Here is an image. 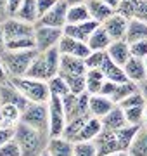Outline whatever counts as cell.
<instances>
[{"label":"cell","mask_w":147,"mask_h":156,"mask_svg":"<svg viewBox=\"0 0 147 156\" xmlns=\"http://www.w3.org/2000/svg\"><path fill=\"white\" fill-rule=\"evenodd\" d=\"M144 127H147V104H145V113H144Z\"/></svg>","instance_id":"680465c9"},{"label":"cell","mask_w":147,"mask_h":156,"mask_svg":"<svg viewBox=\"0 0 147 156\" xmlns=\"http://www.w3.org/2000/svg\"><path fill=\"white\" fill-rule=\"evenodd\" d=\"M0 156H23L21 146L16 140V137H12L11 140H7L5 144L0 147Z\"/></svg>","instance_id":"b9f144b4"},{"label":"cell","mask_w":147,"mask_h":156,"mask_svg":"<svg viewBox=\"0 0 147 156\" xmlns=\"http://www.w3.org/2000/svg\"><path fill=\"white\" fill-rule=\"evenodd\" d=\"M4 26V33H5V38L7 40H12V38H23V37H35V24L31 23H26L19 17H7L4 19L2 23Z\"/></svg>","instance_id":"ba28073f"},{"label":"cell","mask_w":147,"mask_h":156,"mask_svg":"<svg viewBox=\"0 0 147 156\" xmlns=\"http://www.w3.org/2000/svg\"><path fill=\"white\" fill-rule=\"evenodd\" d=\"M108 57V50H92L90 54L85 57V66L88 68H101L102 62Z\"/></svg>","instance_id":"ab89813d"},{"label":"cell","mask_w":147,"mask_h":156,"mask_svg":"<svg viewBox=\"0 0 147 156\" xmlns=\"http://www.w3.org/2000/svg\"><path fill=\"white\" fill-rule=\"evenodd\" d=\"M97 146L94 140H78L74 142V156H95Z\"/></svg>","instance_id":"f35d334b"},{"label":"cell","mask_w":147,"mask_h":156,"mask_svg":"<svg viewBox=\"0 0 147 156\" xmlns=\"http://www.w3.org/2000/svg\"><path fill=\"white\" fill-rule=\"evenodd\" d=\"M92 19L90 12H88V7L85 4H74V5L68 7V23H83ZM66 23V24H68Z\"/></svg>","instance_id":"d6a6232c"},{"label":"cell","mask_w":147,"mask_h":156,"mask_svg":"<svg viewBox=\"0 0 147 156\" xmlns=\"http://www.w3.org/2000/svg\"><path fill=\"white\" fill-rule=\"evenodd\" d=\"M128 154L133 156H147V127L142 125L138 128V132L133 137V142H132L130 149H128Z\"/></svg>","instance_id":"f546056e"},{"label":"cell","mask_w":147,"mask_h":156,"mask_svg":"<svg viewBox=\"0 0 147 156\" xmlns=\"http://www.w3.org/2000/svg\"><path fill=\"white\" fill-rule=\"evenodd\" d=\"M24 0H9V17L11 16H16L17 9L21 7V4H23Z\"/></svg>","instance_id":"681fc988"},{"label":"cell","mask_w":147,"mask_h":156,"mask_svg":"<svg viewBox=\"0 0 147 156\" xmlns=\"http://www.w3.org/2000/svg\"><path fill=\"white\" fill-rule=\"evenodd\" d=\"M68 7L69 4L66 0H59L56 5L49 12L40 16L36 24H45V26H56V28H64L68 23Z\"/></svg>","instance_id":"9c48e42d"},{"label":"cell","mask_w":147,"mask_h":156,"mask_svg":"<svg viewBox=\"0 0 147 156\" xmlns=\"http://www.w3.org/2000/svg\"><path fill=\"white\" fill-rule=\"evenodd\" d=\"M62 99V108H64V113H66V118L68 120H73V118L80 116L81 111H80V101H78V94L74 92H69L66 94Z\"/></svg>","instance_id":"4dcf8cb0"},{"label":"cell","mask_w":147,"mask_h":156,"mask_svg":"<svg viewBox=\"0 0 147 156\" xmlns=\"http://www.w3.org/2000/svg\"><path fill=\"white\" fill-rule=\"evenodd\" d=\"M116 87H118V83L116 82H113V80H104V83H102V89L99 94H104V95H108V97H111V95L114 94V90H116Z\"/></svg>","instance_id":"7dc6e473"},{"label":"cell","mask_w":147,"mask_h":156,"mask_svg":"<svg viewBox=\"0 0 147 156\" xmlns=\"http://www.w3.org/2000/svg\"><path fill=\"white\" fill-rule=\"evenodd\" d=\"M2 104H14V106H17L23 111V109H26L31 104V101L17 89L16 85L11 82V78H9L7 82L0 83V106Z\"/></svg>","instance_id":"52a82bcc"},{"label":"cell","mask_w":147,"mask_h":156,"mask_svg":"<svg viewBox=\"0 0 147 156\" xmlns=\"http://www.w3.org/2000/svg\"><path fill=\"white\" fill-rule=\"evenodd\" d=\"M108 56L111 57L114 62L125 66L126 61L132 57L130 44H128L126 40H113V44L109 45V49H108Z\"/></svg>","instance_id":"ac0fdd59"},{"label":"cell","mask_w":147,"mask_h":156,"mask_svg":"<svg viewBox=\"0 0 147 156\" xmlns=\"http://www.w3.org/2000/svg\"><path fill=\"white\" fill-rule=\"evenodd\" d=\"M0 14L5 17H9V0H0Z\"/></svg>","instance_id":"816d5d0a"},{"label":"cell","mask_w":147,"mask_h":156,"mask_svg":"<svg viewBox=\"0 0 147 156\" xmlns=\"http://www.w3.org/2000/svg\"><path fill=\"white\" fill-rule=\"evenodd\" d=\"M87 7H88V12H90V17L92 19H95L102 24V23L109 19V17L113 16L114 9L111 5H108L104 0H87Z\"/></svg>","instance_id":"d6986e66"},{"label":"cell","mask_w":147,"mask_h":156,"mask_svg":"<svg viewBox=\"0 0 147 156\" xmlns=\"http://www.w3.org/2000/svg\"><path fill=\"white\" fill-rule=\"evenodd\" d=\"M137 90H140V85L137 83V82L126 80V82H123V83H118V87H116V90H114V94L111 95V99H113L116 104H119L123 99H126L128 95H132L133 92H137Z\"/></svg>","instance_id":"1f68e13d"},{"label":"cell","mask_w":147,"mask_h":156,"mask_svg":"<svg viewBox=\"0 0 147 156\" xmlns=\"http://www.w3.org/2000/svg\"><path fill=\"white\" fill-rule=\"evenodd\" d=\"M135 19H142V21L147 23V0H137Z\"/></svg>","instance_id":"f6af8a7d"},{"label":"cell","mask_w":147,"mask_h":156,"mask_svg":"<svg viewBox=\"0 0 147 156\" xmlns=\"http://www.w3.org/2000/svg\"><path fill=\"white\" fill-rule=\"evenodd\" d=\"M99 26H101V23L95 21V19H88V21H83V23H68L64 26V35L73 37L76 40H81V42H88L90 35Z\"/></svg>","instance_id":"8fae6325"},{"label":"cell","mask_w":147,"mask_h":156,"mask_svg":"<svg viewBox=\"0 0 147 156\" xmlns=\"http://www.w3.org/2000/svg\"><path fill=\"white\" fill-rule=\"evenodd\" d=\"M57 47H59V50H61V54H69V56L81 57V59H85V57L92 52V49L88 47L87 42L76 40V38H73V37H68V35L62 37Z\"/></svg>","instance_id":"7c38bea8"},{"label":"cell","mask_w":147,"mask_h":156,"mask_svg":"<svg viewBox=\"0 0 147 156\" xmlns=\"http://www.w3.org/2000/svg\"><path fill=\"white\" fill-rule=\"evenodd\" d=\"M101 122H102V128H104V130H113V132L128 125L126 116H125V109L119 106V104H116L108 115H104V116L101 118Z\"/></svg>","instance_id":"9a60e30c"},{"label":"cell","mask_w":147,"mask_h":156,"mask_svg":"<svg viewBox=\"0 0 147 156\" xmlns=\"http://www.w3.org/2000/svg\"><path fill=\"white\" fill-rule=\"evenodd\" d=\"M4 19H5V17H4L2 14H0V23H4Z\"/></svg>","instance_id":"91938a15"},{"label":"cell","mask_w":147,"mask_h":156,"mask_svg":"<svg viewBox=\"0 0 147 156\" xmlns=\"http://www.w3.org/2000/svg\"><path fill=\"white\" fill-rule=\"evenodd\" d=\"M29 127L49 132L50 128V115H49V102H31L26 109L21 111V120ZM50 134V132H49Z\"/></svg>","instance_id":"277c9868"},{"label":"cell","mask_w":147,"mask_h":156,"mask_svg":"<svg viewBox=\"0 0 147 156\" xmlns=\"http://www.w3.org/2000/svg\"><path fill=\"white\" fill-rule=\"evenodd\" d=\"M11 82L31 102H49V99H50L49 83L43 80H36V78L29 76H11Z\"/></svg>","instance_id":"3957f363"},{"label":"cell","mask_w":147,"mask_h":156,"mask_svg":"<svg viewBox=\"0 0 147 156\" xmlns=\"http://www.w3.org/2000/svg\"><path fill=\"white\" fill-rule=\"evenodd\" d=\"M138 85H140V92L145 95V99H147V78L142 82V83H138Z\"/></svg>","instance_id":"11a10c76"},{"label":"cell","mask_w":147,"mask_h":156,"mask_svg":"<svg viewBox=\"0 0 147 156\" xmlns=\"http://www.w3.org/2000/svg\"><path fill=\"white\" fill-rule=\"evenodd\" d=\"M135 5H137V0H121L116 12L125 16L126 19H133L135 17Z\"/></svg>","instance_id":"7bdbcfd3"},{"label":"cell","mask_w":147,"mask_h":156,"mask_svg":"<svg viewBox=\"0 0 147 156\" xmlns=\"http://www.w3.org/2000/svg\"><path fill=\"white\" fill-rule=\"evenodd\" d=\"M9 73L5 71V68H4V64H2V61H0V83H4V82H7L9 80Z\"/></svg>","instance_id":"f5cc1de1"},{"label":"cell","mask_w":147,"mask_h":156,"mask_svg":"<svg viewBox=\"0 0 147 156\" xmlns=\"http://www.w3.org/2000/svg\"><path fill=\"white\" fill-rule=\"evenodd\" d=\"M45 154L50 156H71L74 154V142L66 139L64 135H57V137H50L49 144H47Z\"/></svg>","instance_id":"5bb4252c"},{"label":"cell","mask_w":147,"mask_h":156,"mask_svg":"<svg viewBox=\"0 0 147 156\" xmlns=\"http://www.w3.org/2000/svg\"><path fill=\"white\" fill-rule=\"evenodd\" d=\"M59 73H74V75H85L87 66L85 59L76 56H69V54H62L61 56V68Z\"/></svg>","instance_id":"44dd1931"},{"label":"cell","mask_w":147,"mask_h":156,"mask_svg":"<svg viewBox=\"0 0 147 156\" xmlns=\"http://www.w3.org/2000/svg\"><path fill=\"white\" fill-rule=\"evenodd\" d=\"M116 106L111 97L104 94H92L90 95V115L97 118H102L104 115H108L113 108Z\"/></svg>","instance_id":"e0dca14e"},{"label":"cell","mask_w":147,"mask_h":156,"mask_svg":"<svg viewBox=\"0 0 147 156\" xmlns=\"http://www.w3.org/2000/svg\"><path fill=\"white\" fill-rule=\"evenodd\" d=\"M64 76L66 83L69 85V90L74 94H81L87 90V75H74V73H59Z\"/></svg>","instance_id":"836d02e7"},{"label":"cell","mask_w":147,"mask_h":156,"mask_svg":"<svg viewBox=\"0 0 147 156\" xmlns=\"http://www.w3.org/2000/svg\"><path fill=\"white\" fill-rule=\"evenodd\" d=\"M59 0H36V5H38V12L40 16H43L45 12H49L52 7L56 5Z\"/></svg>","instance_id":"bcb514c9"},{"label":"cell","mask_w":147,"mask_h":156,"mask_svg":"<svg viewBox=\"0 0 147 156\" xmlns=\"http://www.w3.org/2000/svg\"><path fill=\"white\" fill-rule=\"evenodd\" d=\"M26 23H31V24H36L40 19V12H38V5H36V0H24L21 7L17 9L16 16Z\"/></svg>","instance_id":"d4e9b609"},{"label":"cell","mask_w":147,"mask_h":156,"mask_svg":"<svg viewBox=\"0 0 147 156\" xmlns=\"http://www.w3.org/2000/svg\"><path fill=\"white\" fill-rule=\"evenodd\" d=\"M49 115H50V128H49L50 137L62 135L64 127L68 123V118H66L64 108H62V99L59 95H50V99H49Z\"/></svg>","instance_id":"8992f818"},{"label":"cell","mask_w":147,"mask_h":156,"mask_svg":"<svg viewBox=\"0 0 147 156\" xmlns=\"http://www.w3.org/2000/svg\"><path fill=\"white\" fill-rule=\"evenodd\" d=\"M14 137L21 146L23 156H38L45 154L50 134L36 130V128L29 127L23 122H17L16 127H14Z\"/></svg>","instance_id":"6da1fadb"},{"label":"cell","mask_w":147,"mask_h":156,"mask_svg":"<svg viewBox=\"0 0 147 156\" xmlns=\"http://www.w3.org/2000/svg\"><path fill=\"white\" fill-rule=\"evenodd\" d=\"M24 76H29V78H36V80H43V82H49L50 80V71H49V68H47V62L43 59V54L38 52V56L33 59V62L29 64L28 71Z\"/></svg>","instance_id":"7402d4cb"},{"label":"cell","mask_w":147,"mask_h":156,"mask_svg":"<svg viewBox=\"0 0 147 156\" xmlns=\"http://www.w3.org/2000/svg\"><path fill=\"white\" fill-rule=\"evenodd\" d=\"M90 116H92V115H80V116L73 118V120H68V123H66V127H64L62 135H64L66 139L76 142V140H78V137H80L81 128H83V125L87 123V120H88Z\"/></svg>","instance_id":"484cf974"},{"label":"cell","mask_w":147,"mask_h":156,"mask_svg":"<svg viewBox=\"0 0 147 156\" xmlns=\"http://www.w3.org/2000/svg\"><path fill=\"white\" fill-rule=\"evenodd\" d=\"M104 2H106L108 5H111V7H113L114 11H116V9H118V5L121 4V0H104Z\"/></svg>","instance_id":"db71d44e"},{"label":"cell","mask_w":147,"mask_h":156,"mask_svg":"<svg viewBox=\"0 0 147 156\" xmlns=\"http://www.w3.org/2000/svg\"><path fill=\"white\" fill-rule=\"evenodd\" d=\"M101 132H102V122H101V118L90 116L88 120H87V123L83 125V128H81L78 140H94L97 135L101 134ZM78 140H76V142H78Z\"/></svg>","instance_id":"f1b7e54d"},{"label":"cell","mask_w":147,"mask_h":156,"mask_svg":"<svg viewBox=\"0 0 147 156\" xmlns=\"http://www.w3.org/2000/svg\"><path fill=\"white\" fill-rule=\"evenodd\" d=\"M147 38V23L142 19H130L128 21V28H126V37L125 40L128 44L138 42V40H145Z\"/></svg>","instance_id":"603a6c76"},{"label":"cell","mask_w":147,"mask_h":156,"mask_svg":"<svg viewBox=\"0 0 147 156\" xmlns=\"http://www.w3.org/2000/svg\"><path fill=\"white\" fill-rule=\"evenodd\" d=\"M145 104H147V99L140 90L133 92L132 95H128L126 99H123L121 102H119V106L123 108V109L125 108H133V106H145Z\"/></svg>","instance_id":"60d3db41"},{"label":"cell","mask_w":147,"mask_h":156,"mask_svg":"<svg viewBox=\"0 0 147 156\" xmlns=\"http://www.w3.org/2000/svg\"><path fill=\"white\" fill-rule=\"evenodd\" d=\"M101 69H102L104 76L108 78V80H113L116 83H123V82L128 80L126 73H125V68L121 66V64H118V62H114L109 56L106 57V61L102 62Z\"/></svg>","instance_id":"ffe728a7"},{"label":"cell","mask_w":147,"mask_h":156,"mask_svg":"<svg viewBox=\"0 0 147 156\" xmlns=\"http://www.w3.org/2000/svg\"><path fill=\"white\" fill-rule=\"evenodd\" d=\"M7 50V38H5V33H4V26L0 23V56Z\"/></svg>","instance_id":"f907efd6"},{"label":"cell","mask_w":147,"mask_h":156,"mask_svg":"<svg viewBox=\"0 0 147 156\" xmlns=\"http://www.w3.org/2000/svg\"><path fill=\"white\" fill-rule=\"evenodd\" d=\"M97 146V153L99 154H123L121 151V146H119V140L116 137V132L113 130H104L94 139Z\"/></svg>","instance_id":"30bf717a"},{"label":"cell","mask_w":147,"mask_h":156,"mask_svg":"<svg viewBox=\"0 0 147 156\" xmlns=\"http://www.w3.org/2000/svg\"><path fill=\"white\" fill-rule=\"evenodd\" d=\"M128 21L130 19H126L125 16H121L118 12H114L109 19H106V21L102 23V26L106 28V31L109 33V37L113 40H125V37H126V28H128Z\"/></svg>","instance_id":"4fadbf2b"},{"label":"cell","mask_w":147,"mask_h":156,"mask_svg":"<svg viewBox=\"0 0 147 156\" xmlns=\"http://www.w3.org/2000/svg\"><path fill=\"white\" fill-rule=\"evenodd\" d=\"M35 42L36 49L43 52L47 49L57 47L61 38L64 37V28H56V26H45V24H35Z\"/></svg>","instance_id":"5b68a950"},{"label":"cell","mask_w":147,"mask_h":156,"mask_svg":"<svg viewBox=\"0 0 147 156\" xmlns=\"http://www.w3.org/2000/svg\"><path fill=\"white\" fill-rule=\"evenodd\" d=\"M130 50H132V56L135 57H142V59L147 57V38L130 44Z\"/></svg>","instance_id":"ee69618b"},{"label":"cell","mask_w":147,"mask_h":156,"mask_svg":"<svg viewBox=\"0 0 147 156\" xmlns=\"http://www.w3.org/2000/svg\"><path fill=\"white\" fill-rule=\"evenodd\" d=\"M144 62H145V68H147V57H144Z\"/></svg>","instance_id":"94428289"},{"label":"cell","mask_w":147,"mask_h":156,"mask_svg":"<svg viewBox=\"0 0 147 156\" xmlns=\"http://www.w3.org/2000/svg\"><path fill=\"white\" fill-rule=\"evenodd\" d=\"M87 92L90 94H99L102 89V83H104V73H102L101 68H88L87 69Z\"/></svg>","instance_id":"83f0119b"},{"label":"cell","mask_w":147,"mask_h":156,"mask_svg":"<svg viewBox=\"0 0 147 156\" xmlns=\"http://www.w3.org/2000/svg\"><path fill=\"white\" fill-rule=\"evenodd\" d=\"M87 44H88V47H90L92 50H108L109 45L113 44V38L109 37L106 28L101 24V26L90 35V38H88Z\"/></svg>","instance_id":"cb8c5ba5"},{"label":"cell","mask_w":147,"mask_h":156,"mask_svg":"<svg viewBox=\"0 0 147 156\" xmlns=\"http://www.w3.org/2000/svg\"><path fill=\"white\" fill-rule=\"evenodd\" d=\"M0 109H2V115H4L7 127H16V123L21 120V109L14 106V104H2Z\"/></svg>","instance_id":"d590c367"},{"label":"cell","mask_w":147,"mask_h":156,"mask_svg":"<svg viewBox=\"0 0 147 156\" xmlns=\"http://www.w3.org/2000/svg\"><path fill=\"white\" fill-rule=\"evenodd\" d=\"M0 127H7L5 120H4V115H2V109H0Z\"/></svg>","instance_id":"6f0895ef"},{"label":"cell","mask_w":147,"mask_h":156,"mask_svg":"<svg viewBox=\"0 0 147 156\" xmlns=\"http://www.w3.org/2000/svg\"><path fill=\"white\" fill-rule=\"evenodd\" d=\"M144 113H145V106L125 108V116L128 125H144Z\"/></svg>","instance_id":"74e56055"},{"label":"cell","mask_w":147,"mask_h":156,"mask_svg":"<svg viewBox=\"0 0 147 156\" xmlns=\"http://www.w3.org/2000/svg\"><path fill=\"white\" fill-rule=\"evenodd\" d=\"M38 49H26V50H9L7 49L2 56L0 61L9 73V76H24L28 71L29 64L33 59L38 56Z\"/></svg>","instance_id":"7a4b0ae2"},{"label":"cell","mask_w":147,"mask_h":156,"mask_svg":"<svg viewBox=\"0 0 147 156\" xmlns=\"http://www.w3.org/2000/svg\"><path fill=\"white\" fill-rule=\"evenodd\" d=\"M7 49L9 50H26V49H36L35 37H23V38H12L7 40Z\"/></svg>","instance_id":"8d00e7d4"},{"label":"cell","mask_w":147,"mask_h":156,"mask_svg":"<svg viewBox=\"0 0 147 156\" xmlns=\"http://www.w3.org/2000/svg\"><path fill=\"white\" fill-rule=\"evenodd\" d=\"M69 5H74V4H85L87 0H66Z\"/></svg>","instance_id":"9f6ffc18"},{"label":"cell","mask_w":147,"mask_h":156,"mask_svg":"<svg viewBox=\"0 0 147 156\" xmlns=\"http://www.w3.org/2000/svg\"><path fill=\"white\" fill-rule=\"evenodd\" d=\"M47 83H49V89H50V95L64 97L66 94L71 92V90H69V85L66 83V80H64L62 75H56V76H52Z\"/></svg>","instance_id":"e575fe53"},{"label":"cell","mask_w":147,"mask_h":156,"mask_svg":"<svg viewBox=\"0 0 147 156\" xmlns=\"http://www.w3.org/2000/svg\"><path fill=\"white\" fill-rule=\"evenodd\" d=\"M142 125H126V127L119 128V130H114L116 132V137L119 140V146H121V151L123 154H128V149H130L132 142H133V137L138 132V128Z\"/></svg>","instance_id":"4316f807"},{"label":"cell","mask_w":147,"mask_h":156,"mask_svg":"<svg viewBox=\"0 0 147 156\" xmlns=\"http://www.w3.org/2000/svg\"><path fill=\"white\" fill-rule=\"evenodd\" d=\"M14 137V127H0V147Z\"/></svg>","instance_id":"c3c4849f"},{"label":"cell","mask_w":147,"mask_h":156,"mask_svg":"<svg viewBox=\"0 0 147 156\" xmlns=\"http://www.w3.org/2000/svg\"><path fill=\"white\" fill-rule=\"evenodd\" d=\"M123 68H125V73H126L128 80H132V82L142 83V82L147 78V68H145V62H144L142 57L132 56Z\"/></svg>","instance_id":"2e32d148"}]
</instances>
